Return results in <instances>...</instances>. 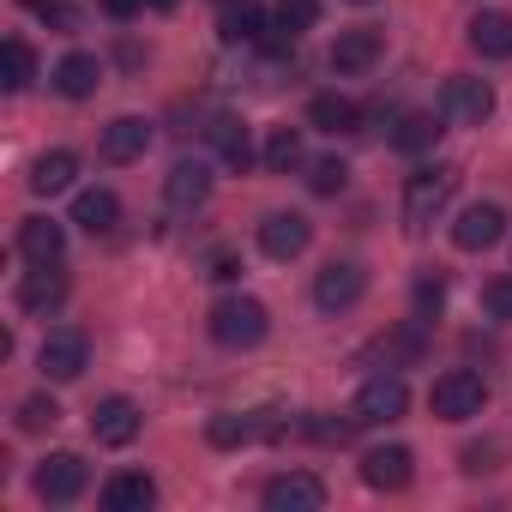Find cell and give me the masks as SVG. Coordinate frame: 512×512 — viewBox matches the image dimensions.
<instances>
[{"label":"cell","instance_id":"277c9868","mask_svg":"<svg viewBox=\"0 0 512 512\" xmlns=\"http://www.w3.org/2000/svg\"><path fill=\"white\" fill-rule=\"evenodd\" d=\"M404 404H410V386H404L398 374H374V380L356 392L350 422H356V428H380V422H398V416H404Z\"/></svg>","mask_w":512,"mask_h":512},{"label":"cell","instance_id":"3957f363","mask_svg":"<svg viewBox=\"0 0 512 512\" xmlns=\"http://www.w3.org/2000/svg\"><path fill=\"white\" fill-rule=\"evenodd\" d=\"M428 404H434V416H440V422H470V416H482L488 386H482V374H470V368H446V374L434 380Z\"/></svg>","mask_w":512,"mask_h":512},{"label":"cell","instance_id":"8992f818","mask_svg":"<svg viewBox=\"0 0 512 512\" xmlns=\"http://www.w3.org/2000/svg\"><path fill=\"white\" fill-rule=\"evenodd\" d=\"M85 482H91V470H85L79 452H49V458L37 464V494H43L49 506H73V500L85 494Z\"/></svg>","mask_w":512,"mask_h":512},{"label":"cell","instance_id":"4316f807","mask_svg":"<svg viewBox=\"0 0 512 512\" xmlns=\"http://www.w3.org/2000/svg\"><path fill=\"white\" fill-rule=\"evenodd\" d=\"M73 175H79V157H73V151H43V157L31 163V187H37L43 199H49V193H67Z\"/></svg>","mask_w":512,"mask_h":512},{"label":"cell","instance_id":"836d02e7","mask_svg":"<svg viewBox=\"0 0 512 512\" xmlns=\"http://www.w3.org/2000/svg\"><path fill=\"white\" fill-rule=\"evenodd\" d=\"M55 416H61V410H55V398H25V404H19V428H25V434L55 428Z\"/></svg>","mask_w":512,"mask_h":512},{"label":"cell","instance_id":"8fae6325","mask_svg":"<svg viewBox=\"0 0 512 512\" xmlns=\"http://www.w3.org/2000/svg\"><path fill=\"white\" fill-rule=\"evenodd\" d=\"M308 241H314V223H308L302 211H272V217L260 223V247L272 253V260H302Z\"/></svg>","mask_w":512,"mask_h":512},{"label":"cell","instance_id":"cb8c5ba5","mask_svg":"<svg viewBox=\"0 0 512 512\" xmlns=\"http://www.w3.org/2000/svg\"><path fill=\"white\" fill-rule=\"evenodd\" d=\"M308 121H314L320 133H356V127H362V109H356L350 97H338V91H320V97L308 103Z\"/></svg>","mask_w":512,"mask_h":512},{"label":"cell","instance_id":"d6a6232c","mask_svg":"<svg viewBox=\"0 0 512 512\" xmlns=\"http://www.w3.org/2000/svg\"><path fill=\"white\" fill-rule=\"evenodd\" d=\"M344 181H350V169H344L338 157H320V163L308 169V187H314L320 199H332V193H344Z\"/></svg>","mask_w":512,"mask_h":512},{"label":"cell","instance_id":"d590c367","mask_svg":"<svg viewBox=\"0 0 512 512\" xmlns=\"http://www.w3.org/2000/svg\"><path fill=\"white\" fill-rule=\"evenodd\" d=\"M488 308H494V314H512V284H494V290H488Z\"/></svg>","mask_w":512,"mask_h":512},{"label":"cell","instance_id":"f1b7e54d","mask_svg":"<svg viewBox=\"0 0 512 512\" xmlns=\"http://www.w3.org/2000/svg\"><path fill=\"white\" fill-rule=\"evenodd\" d=\"M440 133H446V127H440V115H434V109H416V115H404V121H398L392 145H398V151H428Z\"/></svg>","mask_w":512,"mask_h":512},{"label":"cell","instance_id":"ac0fdd59","mask_svg":"<svg viewBox=\"0 0 512 512\" xmlns=\"http://www.w3.org/2000/svg\"><path fill=\"white\" fill-rule=\"evenodd\" d=\"M67 302V272L61 266H37V272H25V284H19V308L25 314H55Z\"/></svg>","mask_w":512,"mask_h":512},{"label":"cell","instance_id":"5bb4252c","mask_svg":"<svg viewBox=\"0 0 512 512\" xmlns=\"http://www.w3.org/2000/svg\"><path fill=\"white\" fill-rule=\"evenodd\" d=\"M19 253L31 266H61V253H67V229L55 217H25L19 223Z\"/></svg>","mask_w":512,"mask_h":512},{"label":"cell","instance_id":"4fadbf2b","mask_svg":"<svg viewBox=\"0 0 512 512\" xmlns=\"http://www.w3.org/2000/svg\"><path fill=\"white\" fill-rule=\"evenodd\" d=\"M410 476H416V458H410V446H374V452L362 458V482H368V488H380V494H398V488H410Z\"/></svg>","mask_w":512,"mask_h":512},{"label":"cell","instance_id":"9c48e42d","mask_svg":"<svg viewBox=\"0 0 512 512\" xmlns=\"http://www.w3.org/2000/svg\"><path fill=\"white\" fill-rule=\"evenodd\" d=\"M380 55H386V37H380L374 25H356V31H344V37L332 43V73H338V79L374 73V67H380Z\"/></svg>","mask_w":512,"mask_h":512},{"label":"cell","instance_id":"5b68a950","mask_svg":"<svg viewBox=\"0 0 512 512\" xmlns=\"http://www.w3.org/2000/svg\"><path fill=\"white\" fill-rule=\"evenodd\" d=\"M362 290H368L362 266H356V260H332V266H320V278H314V308H320V314H350V308L362 302Z\"/></svg>","mask_w":512,"mask_h":512},{"label":"cell","instance_id":"4dcf8cb0","mask_svg":"<svg viewBox=\"0 0 512 512\" xmlns=\"http://www.w3.org/2000/svg\"><path fill=\"white\" fill-rule=\"evenodd\" d=\"M25 13L43 19L49 31H79V7H67V0H25Z\"/></svg>","mask_w":512,"mask_h":512},{"label":"cell","instance_id":"e0dca14e","mask_svg":"<svg viewBox=\"0 0 512 512\" xmlns=\"http://www.w3.org/2000/svg\"><path fill=\"white\" fill-rule=\"evenodd\" d=\"M49 85H55L61 97H73V103H85V97H97V85H103V61H97V55H61L55 73H49Z\"/></svg>","mask_w":512,"mask_h":512},{"label":"cell","instance_id":"d6986e66","mask_svg":"<svg viewBox=\"0 0 512 512\" xmlns=\"http://www.w3.org/2000/svg\"><path fill=\"white\" fill-rule=\"evenodd\" d=\"M145 151H151V121L121 115V121L103 127V157H109V163H139Z\"/></svg>","mask_w":512,"mask_h":512},{"label":"cell","instance_id":"83f0119b","mask_svg":"<svg viewBox=\"0 0 512 512\" xmlns=\"http://www.w3.org/2000/svg\"><path fill=\"white\" fill-rule=\"evenodd\" d=\"M211 446H247V440H260V434H278V422H266V410L260 416H211Z\"/></svg>","mask_w":512,"mask_h":512},{"label":"cell","instance_id":"7a4b0ae2","mask_svg":"<svg viewBox=\"0 0 512 512\" xmlns=\"http://www.w3.org/2000/svg\"><path fill=\"white\" fill-rule=\"evenodd\" d=\"M452 193H458V169H416L410 187H404V229L422 235L452 205Z\"/></svg>","mask_w":512,"mask_h":512},{"label":"cell","instance_id":"30bf717a","mask_svg":"<svg viewBox=\"0 0 512 512\" xmlns=\"http://www.w3.org/2000/svg\"><path fill=\"white\" fill-rule=\"evenodd\" d=\"M139 428H145V410H139L133 398H103V404L91 410V434H97V446H133Z\"/></svg>","mask_w":512,"mask_h":512},{"label":"cell","instance_id":"603a6c76","mask_svg":"<svg viewBox=\"0 0 512 512\" xmlns=\"http://www.w3.org/2000/svg\"><path fill=\"white\" fill-rule=\"evenodd\" d=\"M470 49L482 61H506L512 55V13H476L470 19Z\"/></svg>","mask_w":512,"mask_h":512},{"label":"cell","instance_id":"52a82bcc","mask_svg":"<svg viewBox=\"0 0 512 512\" xmlns=\"http://www.w3.org/2000/svg\"><path fill=\"white\" fill-rule=\"evenodd\" d=\"M85 362H91V338L73 332V326H55V332L43 338V350H37V368H43L49 380H79Z\"/></svg>","mask_w":512,"mask_h":512},{"label":"cell","instance_id":"e575fe53","mask_svg":"<svg viewBox=\"0 0 512 512\" xmlns=\"http://www.w3.org/2000/svg\"><path fill=\"white\" fill-rule=\"evenodd\" d=\"M139 7H145V0H103V13H109V19H133Z\"/></svg>","mask_w":512,"mask_h":512},{"label":"cell","instance_id":"f546056e","mask_svg":"<svg viewBox=\"0 0 512 512\" xmlns=\"http://www.w3.org/2000/svg\"><path fill=\"white\" fill-rule=\"evenodd\" d=\"M302 157H308V151H302V133H296V127H272V133H266V169H272V175L302 169Z\"/></svg>","mask_w":512,"mask_h":512},{"label":"cell","instance_id":"ba28073f","mask_svg":"<svg viewBox=\"0 0 512 512\" xmlns=\"http://www.w3.org/2000/svg\"><path fill=\"white\" fill-rule=\"evenodd\" d=\"M260 500H266V512H320L326 506V482L314 470H284V476L266 482Z\"/></svg>","mask_w":512,"mask_h":512},{"label":"cell","instance_id":"7402d4cb","mask_svg":"<svg viewBox=\"0 0 512 512\" xmlns=\"http://www.w3.org/2000/svg\"><path fill=\"white\" fill-rule=\"evenodd\" d=\"M217 31H223V43H260L266 37V7L260 0H223Z\"/></svg>","mask_w":512,"mask_h":512},{"label":"cell","instance_id":"6da1fadb","mask_svg":"<svg viewBox=\"0 0 512 512\" xmlns=\"http://www.w3.org/2000/svg\"><path fill=\"white\" fill-rule=\"evenodd\" d=\"M205 326H211V338H217L223 350H253V344L266 338L272 314H266V302H253V296H223Z\"/></svg>","mask_w":512,"mask_h":512},{"label":"cell","instance_id":"d4e9b609","mask_svg":"<svg viewBox=\"0 0 512 512\" xmlns=\"http://www.w3.org/2000/svg\"><path fill=\"white\" fill-rule=\"evenodd\" d=\"M205 133H211V151H217L229 169H247V163H253V139H247V127H241L235 115H217Z\"/></svg>","mask_w":512,"mask_h":512},{"label":"cell","instance_id":"8d00e7d4","mask_svg":"<svg viewBox=\"0 0 512 512\" xmlns=\"http://www.w3.org/2000/svg\"><path fill=\"white\" fill-rule=\"evenodd\" d=\"M145 7H151V13H175V0H145Z\"/></svg>","mask_w":512,"mask_h":512},{"label":"cell","instance_id":"74e56055","mask_svg":"<svg viewBox=\"0 0 512 512\" xmlns=\"http://www.w3.org/2000/svg\"><path fill=\"white\" fill-rule=\"evenodd\" d=\"M362 7H368V0H362Z\"/></svg>","mask_w":512,"mask_h":512},{"label":"cell","instance_id":"44dd1931","mask_svg":"<svg viewBox=\"0 0 512 512\" xmlns=\"http://www.w3.org/2000/svg\"><path fill=\"white\" fill-rule=\"evenodd\" d=\"M73 223H79L85 235H115V223H121V199H115L109 187H85V193L73 199Z\"/></svg>","mask_w":512,"mask_h":512},{"label":"cell","instance_id":"484cf974","mask_svg":"<svg viewBox=\"0 0 512 512\" xmlns=\"http://www.w3.org/2000/svg\"><path fill=\"white\" fill-rule=\"evenodd\" d=\"M31 79H37V49L25 37H7V49H0V85L19 97V91H31Z\"/></svg>","mask_w":512,"mask_h":512},{"label":"cell","instance_id":"9a60e30c","mask_svg":"<svg viewBox=\"0 0 512 512\" xmlns=\"http://www.w3.org/2000/svg\"><path fill=\"white\" fill-rule=\"evenodd\" d=\"M446 115L464 127H482L494 115V85L488 79H446Z\"/></svg>","mask_w":512,"mask_h":512},{"label":"cell","instance_id":"1f68e13d","mask_svg":"<svg viewBox=\"0 0 512 512\" xmlns=\"http://www.w3.org/2000/svg\"><path fill=\"white\" fill-rule=\"evenodd\" d=\"M314 19H320V0H278V31L302 37V31H314Z\"/></svg>","mask_w":512,"mask_h":512},{"label":"cell","instance_id":"ffe728a7","mask_svg":"<svg viewBox=\"0 0 512 512\" xmlns=\"http://www.w3.org/2000/svg\"><path fill=\"white\" fill-rule=\"evenodd\" d=\"M145 506H157V482L145 470H121L103 482V512H145Z\"/></svg>","mask_w":512,"mask_h":512},{"label":"cell","instance_id":"2e32d148","mask_svg":"<svg viewBox=\"0 0 512 512\" xmlns=\"http://www.w3.org/2000/svg\"><path fill=\"white\" fill-rule=\"evenodd\" d=\"M163 199H169L175 211H193V205H205V199H211V163H199V157H181V163L169 169V181H163Z\"/></svg>","mask_w":512,"mask_h":512},{"label":"cell","instance_id":"7c38bea8","mask_svg":"<svg viewBox=\"0 0 512 512\" xmlns=\"http://www.w3.org/2000/svg\"><path fill=\"white\" fill-rule=\"evenodd\" d=\"M500 235H506V211H500V205H482V199L464 205L458 223H452V241H458L464 253H482V247H494Z\"/></svg>","mask_w":512,"mask_h":512}]
</instances>
